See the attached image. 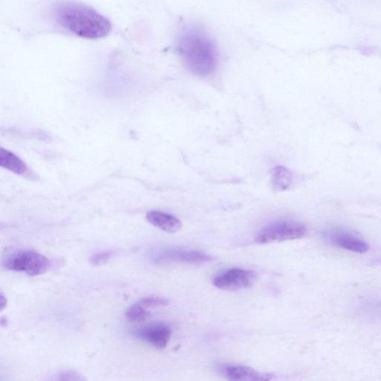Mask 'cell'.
<instances>
[{
    "label": "cell",
    "mask_w": 381,
    "mask_h": 381,
    "mask_svg": "<svg viewBox=\"0 0 381 381\" xmlns=\"http://www.w3.org/2000/svg\"><path fill=\"white\" fill-rule=\"evenodd\" d=\"M179 53L189 71L199 76H207L216 70V45L207 33L196 26L181 31L178 40Z\"/></svg>",
    "instance_id": "cell-1"
},
{
    "label": "cell",
    "mask_w": 381,
    "mask_h": 381,
    "mask_svg": "<svg viewBox=\"0 0 381 381\" xmlns=\"http://www.w3.org/2000/svg\"><path fill=\"white\" fill-rule=\"evenodd\" d=\"M58 23L74 35L88 39L102 38L112 29L110 21L95 9L77 3L61 4L56 10Z\"/></svg>",
    "instance_id": "cell-2"
},
{
    "label": "cell",
    "mask_w": 381,
    "mask_h": 381,
    "mask_svg": "<svg viewBox=\"0 0 381 381\" xmlns=\"http://www.w3.org/2000/svg\"><path fill=\"white\" fill-rule=\"evenodd\" d=\"M4 267L15 272L37 276L46 273L51 261L43 255L32 251H20L9 255L4 261Z\"/></svg>",
    "instance_id": "cell-3"
},
{
    "label": "cell",
    "mask_w": 381,
    "mask_h": 381,
    "mask_svg": "<svg viewBox=\"0 0 381 381\" xmlns=\"http://www.w3.org/2000/svg\"><path fill=\"white\" fill-rule=\"evenodd\" d=\"M307 233L305 225L295 222H281L261 230L256 241L259 244L283 242L302 239Z\"/></svg>",
    "instance_id": "cell-4"
},
{
    "label": "cell",
    "mask_w": 381,
    "mask_h": 381,
    "mask_svg": "<svg viewBox=\"0 0 381 381\" xmlns=\"http://www.w3.org/2000/svg\"><path fill=\"white\" fill-rule=\"evenodd\" d=\"M257 279L253 271L231 269L214 279V286L224 291H238L251 287Z\"/></svg>",
    "instance_id": "cell-5"
},
{
    "label": "cell",
    "mask_w": 381,
    "mask_h": 381,
    "mask_svg": "<svg viewBox=\"0 0 381 381\" xmlns=\"http://www.w3.org/2000/svg\"><path fill=\"white\" fill-rule=\"evenodd\" d=\"M135 335L137 338L156 349L163 350L170 341L172 330L167 325L156 323L138 329Z\"/></svg>",
    "instance_id": "cell-6"
},
{
    "label": "cell",
    "mask_w": 381,
    "mask_h": 381,
    "mask_svg": "<svg viewBox=\"0 0 381 381\" xmlns=\"http://www.w3.org/2000/svg\"><path fill=\"white\" fill-rule=\"evenodd\" d=\"M156 263L180 262L187 263H204L212 260V257L204 253L184 251V250H165L158 252L153 256Z\"/></svg>",
    "instance_id": "cell-7"
},
{
    "label": "cell",
    "mask_w": 381,
    "mask_h": 381,
    "mask_svg": "<svg viewBox=\"0 0 381 381\" xmlns=\"http://www.w3.org/2000/svg\"><path fill=\"white\" fill-rule=\"evenodd\" d=\"M221 375L229 381H271L274 375L242 365H226L220 368Z\"/></svg>",
    "instance_id": "cell-8"
},
{
    "label": "cell",
    "mask_w": 381,
    "mask_h": 381,
    "mask_svg": "<svg viewBox=\"0 0 381 381\" xmlns=\"http://www.w3.org/2000/svg\"><path fill=\"white\" fill-rule=\"evenodd\" d=\"M328 239L334 245L351 252L365 254L369 250V246L365 241L343 231L330 234Z\"/></svg>",
    "instance_id": "cell-9"
},
{
    "label": "cell",
    "mask_w": 381,
    "mask_h": 381,
    "mask_svg": "<svg viewBox=\"0 0 381 381\" xmlns=\"http://www.w3.org/2000/svg\"><path fill=\"white\" fill-rule=\"evenodd\" d=\"M145 218L148 223L169 234L177 233L182 228V223L179 219L162 212H148Z\"/></svg>",
    "instance_id": "cell-10"
},
{
    "label": "cell",
    "mask_w": 381,
    "mask_h": 381,
    "mask_svg": "<svg viewBox=\"0 0 381 381\" xmlns=\"http://www.w3.org/2000/svg\"><path fill=\"white\" fill-rule=\"evenodd\" d=\"M0 165L18 175L26 176L29 173L27 165L19 157L4 147L0 149Z\"/></svg>",
    "instance_id": "cell-11"
},
{
    "label": "cell",
    "mask_w": 381,
    "mask_h": 381,
    "mask_svg": "<svg viewBox=\"0 0 381 381\" xmlns=\"http://www.w3.org/2000/svg\"><path fill=\"white\" fill-rule=\"evenodd\" d=\"M271 182L276 191H286L292 183V174L284 167H276L272 170Z\"/></svg>",
    "instance_id": "cell-12"
},
{
    "label": "cell",
    "mask_w": 381,
    "mask_h": 381,
    "mask_svg": "<svg viewBox=\"0 0 381 381\" xmlns=\"http://www.w3.org/2000/svg\"><path fill=\"white\" fill-rule=\"evenodd\" d=\"M149 312L139 303L131 306L125 313L126 319L132 323H140L147 319Z\"/></svg>",
    "instance_id": "cell-13"
},
{
    "label": "cell",
    "mask_w": 381,
    "mask_h": 381,
    "mask_svg": "<svg viewBox=\"0 0 381 381\" xmlns=\"http://www.w3.org/2000/svg\"><path fill=\"white\" fill-rule=\"evenodd\" d=\"M44 381H88V380L78 371L63 370L49 377Z\"/></svg>",
    "instance_id": "cell-14"
},
{
    "label": "cell",
    "mask_w": 381,
    "mask_h": 381,
    "mask_svg": "<svg viewBox=\"0 0 381 381\" xmlns=\"http://www.w3.org/2000/svg\"><path fill=\"white\" fill-rule=\"evenodd\" d=\"M139 303L146 308L164 307L169 305V301L167 298L160 296H147L143 298Z\"/></svg>",
    "instance_id": "cell-15"
},
{
    "label": "cell",
    "mask_w": 381,
    "mask_h": 381,
    "mask_svg": "<svg viewBox=\"0 0 381 381\" xmlns=\"http://www.w3.org/2000/svg\"><path fill=\"white\" fill-rule=\"evenodd\" d=\"M112 255V252L108 251L95 254L90 259L91 263L93 265L104 264L110 259Z\"/></svg>",
    "instance_id": "cell-16"
},
{
    "label": "cell",
    "mask_w": 381,
    "mask_h": 381,
    "mask_svg": "<svg viewBox=\"0 0 381 381\" xmlns=\"http://www.w3.org/2000/svg\"><path fill=\"white\" fill-rule=\"evenodd\" d=\"M7 306V299L3 293L0 295V306L1 309L4 310Z\"/></svg>",
    "instance_id": "cell-17"
}]
</instances>
